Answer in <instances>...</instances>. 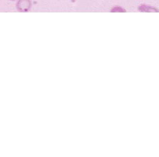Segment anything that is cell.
<instances>
[{
  "instance_id": "cell-1",
  "label": "cell",
  "mask_w": 159,
  "mask_h": 157,
  "mask_svg": "<svg viewBox=\"0 0 159 157\" xmlns=\"http://www.w3.org/2000/svg\"><path fill=\"white\" fill-rule=\"evenodd\" d=\"M31 6V0H19L16 4L17 9L20 12H28Z\"/></svg>"
},
{
  "instance_id": "cell-2",
  "label": "cell",
  "mask_w": 159,
  "mask_h": 157,
  "mask_svg": "<svg viewBox=\"0 0 159 157\" xmlns=\"http://www.w3.org/2000/svg\"><path fill=\"white\" fill-rule=\"evenodd\" d=\"M138 9L139 11L143 12H158V10L156 7L145 5L139 6Z\"/></svg>"
},
{
  "instance_id": "cell-3",
  "label": "cell",
  "mask_w": 159,
  "mask_h": 157,
  "mask_svg": "<svg viewBox=\"0 0 159 157\" xmlns=\"http://www.w3.org/2000/svg\"><path fill=\"white\" fill-rule=\"evenodd\" d=\"M111 12H122V13H124V12H126V10H125L124 8L122 7H113L112 9H111Z\"/></svg>"
},
{
  "instance_id": "cell-4",
  "label": "cell",
  "mask_w": 159,
  "mask_h": 157,
  "mask_svg": "<svg viewBox=\"0 0 159 157\" xmlns=\"http://www.w3.org/2000/svg\"><path fill=\"white\" fill-rule=\"evenodd\" d=\"M12 1H14V0H12Z\"/></svg>"
}]
</instances>
